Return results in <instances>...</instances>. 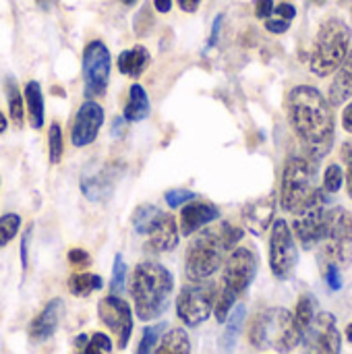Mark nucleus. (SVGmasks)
Segmentation results:
<instances>
[{
	"mask_svg": "<svg viewBox=\"0 0 352 354\" xmlns=\"http://www.w3.org/2000/svg\"><path fill=\"white\" fill-rule=\"evenodd\" d=\"M286 108L290 127L301 141L303 153L313 162H322L330 153L336 137L332 104L317 87L297 85L288 93Z\"/></svg>",
	"mask_w": 352,
	"mask_h": 354,
	"instance_id": "1",
	"label": "nucleus"
},
{
	"mask_svg": "<svg viewBox=\"0 0 352 354\" xmlns=\"http://www.w3.org/2000/svg\"><path fill=\"white\" fill-rule=\"evenodd\" d=\"M241 239L243 230L232 226L230 222H220L218 226L205 228L187 251V278L193 282H201L214 276L224 263V255L232 251Z\"/></svg>",
	"mask_w": 352,
	"mask_h": 354,
	"instance_id": "2",
	"label": "nucleus"
},
{
	"mask_svg": "<svg viewBox=\"0 0 352 354\" xmlns=\"http://www.w3.org/2000/svg\"><path fill=\"white\" fill-rule=\"evenodd\" d=\"M174 290L172 274L154 261H143L135 268L131 278V297L135 301V315L141 322L160 319L170 305Z\"/></svg>",
	"mask_w": 352,
	"mask_h": 354,
	"instance_id": "3",
	"label": "nucleus"
},
{
	"mask_svg": "<svg viewBox=\"0 0 352 354\" xmlns=\"http://www.w3.org/2000/svg\"><path fill=\"white\" fill-rule=\"evenodd\" d=\"M303 340V332L288 309L270 307L255 315L249 342L257 351H276V353H293Z\"/></svg>",
	"mask_w": 352,
	"mask_h": 354,
	"instance_id": "4",
	"label": "nucleus"
},
{
	"mask_svg": "<svg viewBox=\"0 0 352 354\" xmlns=\"http://www.w3.org/2000/svg\"><path fill=\"white\" fill-rule=\"evenodd\" d=\"M317 168L319 162H313L305 153L290 156L286 160L282 172V191H280V203L284 212L297 214L315 199V195L319 193Z\"/></svg>",
	"mask_w": 352,
	"mask_h": 354,
	"instance_id": "5",
	"label": "nucleus"
},
{
	"mask_svg": "<svg viewBox=\"0 0 352 354\" xmlns=\"http://www.w3.org/2000/svg\"><path fill=\"white\" fill-rule=\"evenodd\" d=\"M351 50V29L344 21L332 17L322 23L315 46L311 52L309 68L317 77H328L336 73Z\"/></svg>",
	"mask_w": 352,
	"mask_h": 354,
	"instance_id": "6",
	"label": "nucleus"
},
{
	"mask_svg": "<svg viewBox=\"0 0 352 354\" xmlns=\"http://www.w3.org/2000/svg\"><path fill=\"white\" fill-rule=\"evenodd\" d=\"M319 259L326 266L349 268L352 263V214L336 205L328 212L324 236L319 241Z\"/></svg>",
	"mask_w": 352,
	"mask_h": 354,
	"instance_id": "7",
	"label": "nucleus"
},
{
	"mask_svg": "<svg viewBox=\"0 0 352 354\" xmlns=\"http://www.w3.org/2000/svg\"><path fill=\"white\" fill-rule=\"evenodd\" d=\"M112 56L102 39H93L83 50V91L89 100L102 97L110 83Z\"/></svg>",
	"mask_w": 352,
	"mask_h": 354,
	"instance_id": "8",
	"label": "nucleus"
},
{
	"mask_svg": "<svg viewBox=\"0 0 352 354\" xmlns=\"http://www.w3.org/2000/svg\"><path fill=\"white\" fill-rule=\"evenodd\" d=\"M218 290L214 284H191L185 286L176 299V315L178 319L189 326L197 328L201 326L214 311Z\"/></svg>",
	"mask_w": 352,
	"mask_h": 354,
	"instance_id": "9",
	"label": "nucleus"
},
{
	"mask_svg": "<svg viewBox=\"0 0 352 354\" xmlns=\"http://www.w3.org/2000/svg\"><path fill=\"white\" fill-rule=\"evenodd\" d=\"M328 195L324 191H319L315 195V199L305 205L301 212L295 214V220H293V230L301 243L303 249H315L324 236V230H326V222H328Z\"/></svg>",
	"mask_w": 352,
	"mask_h": 354,
	"instance_id": "10",
	"label": "nucleus"
},
{
	"mask_svg": "<svg viewBox=\"0 0 352 354\" xmlns=\"http://www.w3.org/2000/svg\"><path fill=\"white\" fill-rule=\"evenodd\" d=\"M299 263V249L295 236L284 220H274L270 236V268L278 280H288Z\"/></svg>",
	"mask_w": 352,
	"mask_h": 354,
	"instance_id": "11",
	"label": "nucleus"
},
{
	"mask_svg": "<svg viewBox=\"0 0 352 354\" xmlns=\"http://www.w3.org/2000/svg\"><path fill=\"white\" fill-rule=\"evenodd\" d=\"M255 276H257L255 253L247 247L232 249V253L228 255L226 266H224V278H222V290L220 292H224L237 301L251 286Z\"/></svg>",
	"mask_w": 352,
	"mask_h": 354,
	"instance_id": "12",
	"label": "nucleus"
},
{
	"mask_svg": "<svg viewBox=\"0 0 352 354\" xmlns=\"http://www.w3.org/2000/svg\"><path fill=\"white\" fill-rule=\"evenodd\" d=\"M98 315L100 322L116 336L118 348H127L131 334H133V311L127 301H122L116 295H110L98 303Z\"/></svg>",
	"mask_w": 352,
	"mask_h": 354,
	"instance_id": "13",
	"label": "nucleus"
},
{
	"mask_svg": "<svg viewBox=\"0 0 352 354\" xmlns=\"http://www.w3.org/2000/svg\"><path fill=\"white\" fill-rule=\"evenodd\" d=\"M124 166L118 162H108L95 170H85L81 176V193L93 203H104L114 195L116 183L122 178Z\"/></svg>",
	"mask_w": 352,
	"mask_h": 354,
	"instance_id": "14",
	"label": "nucleus"
},
{
	"mask_svg": "<svg viewBox=\"0 0 352 354\" xmlns=\"http://www.w3.org/2000/svg\"><path fill=\"white\" fill-rule=\"evenodd\" d=\"M305 354H340V332L332 313H317L303 332Z\"/></svg>",
	"mask_w": 352,
	"mask_h": 354,
	"instance_id": "15",
	"label": "nucleus"
},
{
	"mask_svg": "<svg viewBox=\"0 0 352 354\" xmlns=\"http://www.w3.org/2000/svg\"><path fill=\"white\" fill-rule=\"evenodd\" d=\"M104 124V108L95 102V100H85L75 118H73V127H71V143L75 147H87L91 145Z\"/></svg>",
	"mask_w": 352,
	"mask_h": 354,
	"instance_id": "16",
	"label": "nucleus"
},
{
	"mask_svg": "<svg viewBox=\"0 0 352 354\" xmlns=\"http://www.w3.org/2000/svg\"><path fill=\"white\" fill-rule=\"evenodd\" d=\"M274 216H276V193H268L259 199H253L243 207V222L257 236L268 232V228L274 224Z\"/></svg>",
	"mask_w": 352,
	"mask_h": 354,
	"instance_id": "17",
	"label": "nucleus"
},
{
	"mask_svg": "<svg viewBox=\"0 0 352 354\" xmlns=\"http://www.w3.org/2000/svg\"><path fill=\"white\" fill-rule=\"evenodd\" d=\"M62 315H64V303H62V299H52V301H50V303L31 319L29 330H27V332H29V338H31L33 342H46V340H50V338L56 334Z\"/></svg>",
	"mask_w": 352,
	"mask_h": 354,
	"instance_id": "18",
	"label": "nucleus"
},
{
	"mask_svg": "<svg viewBox=\"0 0 352 354\" xmlns=\"http://www.w3.org/2000/svg\"><path fill=\"white\" fill-rule=\"evenodd\" d=\"M218 218H220L218 205H214L212 201L191 199V201L185 203V207L180 212V232L185 236H191L193 232H197L199 228L212 224Z\"/></svg>",
	"mask_w": 352,
	"mask_h": 354,
	"instance_id": "19",
	"label": "nucleus"
},
{
	"mask_svg": "<svg viewBox=\"0 0 352 354\" xmlns=\"http://www.w3.org/2000/svg\"><path fill=\"white\" fill-rule=\"evenodd\" d=\"M149 241H147V249L156 251V253H166V251H174L178 247V226L176 220L168 214H162L160 220L154 224V228L147 232Z\"/></svg>",
	"mask_w": 352,
	"mask_h": 354,
	"instance_id": "20",
	"label": "nucleus"
},
{
	"mask_svg": "<svg viewBox=\"0 0 352 354\" xmlns=\"http://www.w3.org/2000/svg\"><path fill=\"white\" fill-rule=\"evenodd\" d=\"M352 97V48L349 50L346 58L342 64L336 68V77L330 85V104L332 106H342L346 100Z\"/></svg>",
	"mask_w": 352,
	"mask_h": 354,
	"instance_id": "21",
	"label": "nucleus"
},
{
	"mask_svg": "<svg viewBox=\"0 0 352 354\" xmlns=\"http://www.w3.org/2000/svg\"><path fill=\"white\" fill-rule=\"evenodd\" d=\"M149 60H151V56H149V50H147L145 46H133V48L122 50V52L118 54L116 64H118V71H120L124 77L137 79V77L143 75V71L147 68Z\"/></svg>",
	"mask_w": 352,
	"mask_h": 354,
	"instance_id": "22",
	"label": "nucleus"
},
{
	"mask_svg": "<svg viewBox=\"0 0 352 354\" xmlns=\"http://www.w3.org/2000/svg\"><path fill=\"white\" fill-rule=\"evenodd\" d=\"M151 114V104H149V95L143 89V85L133 83L129 89V100L122 112V118L127 122H141Z\"/></svg>",
	"mask_w": 352,
	"mask_h": 354,
	"instance_id": "23",
	"label": "nucleus"
},
{
	"mask_svg": "<svg viewBox=\"0 0 352 354\" xmlns=\"http://www.w3.org/2000/svg\"><path fill=\"white\" fill-rule=\"evenodd\" d=\"M25 108L29 112V120L33 129H41L44 120H46V108H44V93H41V85L37 81H29L25 85Z\"/></svg>",
	"mask_w": 352,
	"mask_h": 354,
	"instance_id": "24",
	"label": "nucleus"
},
{
	"mask_svg": "<svg viewBox=\"0 0 352 354\" xmlns=\"http://www.w3.org/2000/svg\"><path fill=\"white\" fill-rule=\"evenodd\" d=\"M228 315H230V317H226V330H224V334H222V338H220V346H222L224 354L232 353V348H234V344H237V340H239V334H241V330H243L247 309H245V305H239V307H234L232 313H228Z\"/></svg>",
	"mask_w": 352,
	"mask_h": 354,
	"instance_id": "25",
	"label": "nucleus"
},
{
	"mask_svg": "<svg viewBox=\"0 0 352 354\" xmlns=\"http://www.w3.org/2000/svg\"><path fill=\"white\" fill-rule=\"evenodd\" d=\"M154 354H191V340L185 330L174 328L160 338V344Z\"/></svg>",
	"mask_w": 352,
	"mask_h": 354,
	"instance_id": "26",
	"label": "nucleus"
},
{
	"mask_svg": "<svg viewBox=\"0 0 352 354\" xmlns=\"http://www.w3.org/2000/svg\"><path fill=\"white\" fill-rule=\"evenodd\" d=\"M66 286H68V292L75 295V297H89L95 290H102L104 288V280L98 274L83 272V274L71 276L68 282H66Z\"/></svg>",
	"mask_w": 352,
	"mask_h": 354,
	"instance_id": "27",
	"label": "nucleus"
},
{
	"mask_svg": "<svg viewBox=\"0 0 352 354\" xmlns=\"http://www.w3.org/2000/svg\"><path fill=\"white\" fill-rule=\"evenodd\" d=\"M4 89H6L10 120H12L17 127H21V124H23V114H25V100H23V93L19 91V85H17L15 77H6V79H4Z\"/></svg>",
	"mask_w": 352,
	"mask_h": 354,
	"instance_id": "28",
	"label": "nucleus"
},
{
	"mask_svg": "<svg viewBox=\"0 0 352 354\" xmlns=\"http://www.w3.org/2000/svg\"><path fill=\"white\" fill-rule=\"evenodd\" d=\"M162 214H164V212H162L160 207L151 205V203L139 205V207L135 209V214H133V228H135V232H137V234H147V232L154 228V224L160 220Z\"/></svg>",
	"mask_w": 352,
	"mask_h": 354,
	"instance_id": "29",
	"label": "nucleus"
},
{
	"mask_svg": "<svg viewBox=\"0 0 352 354\" xmlns=\"http://www.w3.org/2000/svg\"><path fill=\"white\" fill-rule=\"evenodd\" d=\"M79 353L77 354H108L112 351V342L106 334H93L91 338H85V336H79L75 340Z\"/></svg>",
	"mask_w": 352,
	"mask_h": 354,
	"instance_id": "30",
	"label": "nucleus"
},
{
	"mask_svg": "<svg viewBox=\"0 0 352 354\" xmlns=\"http://www.w3.org/2000/svg\"><path fill=\"white\" fill-rule=\"evenodd\" d=\"M168 330V326L162 322V324H156L151 328H145L143 330V338L139 342V348H137V354H154L158 344H160V338L164 336V332Z\"/></svg>",
	"mask_w": 352,
	"mask_h": 354,
	"instance_id": "31",
	"label": "nucleus"
},
{
	"mask_svg": "<svg viewBox=\"0 0 352 354\" xmlns=\"http://www.w3.org/2000/svg\"><path fill=\"white\" fill-rule=\"evenodd\" d=\"M315 299L311 295H303L297 303V313H295V319L301 328V332H305L309 328V324L313 322V317L317 315V309H315Z\"/></svg>",
	"mask_w": 352,
	"mask_h": 354,
	"instance_id": "32",
	"label": "nucleus"
},
{
	"mask_svg": "<svg viewBox=\"0 0 352 354\" xmlns=\"http://www.w3.org/2000/svg\"><path fill=\"white\" fill-rule=\"evenodd\" d=\"M48 153H50V164H60L64 156V137L60 124H52L48 131Z\"/></svg>",
	"mask_w": 352,
	"mask_h": 354,
	"instance_id": "33",
	"label": "nucleus"
},
{
	"mask_svg": "<svg viewBox=\"0 0 352 354\" xmlns=\"http://www.w3.org/2000/svg\"><path fill=\"white\" fill-rule=\"evenodd\" d=\"M21 228V216L19 214H4L0 216V249H4Z\"/></svg>",
	"mask_w": 352,
	"mask_h": 354,
	"instance_id": "34",
	"label": "nucleus"
},
{
	"mask_svg": "<svg viewBox=\"0 0 352 354\" xmlns=\"http://www.w3.org/2000/svg\"><path fill=\"white\" fill-rule=\"evenodd\" d=\"M124 282H127V263L122 259V255L118 253L114 257V268H112V280H110V290L112 295H118L124 290Z\"/></svg>",
	"mask_w": 352,
	"mask_h": 354,
	"instance_id": "35",
	"label": "nucleus"
},
{
	"mask_svg": "<svg viewBox=\"0 0 352 354\" xmlns=\"http://www.w3.org/2000/svg\"><path fill=\"white\" fill-rule=\"evenodd\" d=\"M344 183V172L338 164H332L326 168V174H324V193H336L340 191Z\"/></svg>",
	"mask_w": 352,
	"mask_h": 354,
	"instance_id": "36",
	"label": "nucleus"
},
{
	"mask_svg": "<svg viewBox=\"0 0 352 354\" xmlns=\"http://www.w3.org/2000/svg\"><path fill=\"white\" fill-rule=\"evenodd\" d=\"M164 199H166V203H168L170 207H180V205H185L187 201L195 199V193L189 191V189H170V191L164 193Z\"/></svg>",
	"mask_w": 352,
	"mask_h": 354,
	"instance_id": "37",
	"label": "nucleus"
},
{
	"mask_svg": "<svg viewBox=\"0 0 352 354\" xmlns=\"http://www.w3.org/2000/svg\"><path fill=\"white\" fill-rule=\"evenodd\" d=\"M31 232H33V224H29V226L25 228V232L21 234V247H19V251H21V268H23V270H27V266H29V243H31Z\"/></svg>",
	"mask_w": 352,
	"mask_h": 354,
	"instance_id": "38",
	"label": "nucleus"
},
{
	"mask_svg": "<svg viewBox=\"0 0 352 354\" xmlns=\"http://www.w3.org/2000/svg\"><path fill=\"white\" fill-rule=\"evenodd\" d=\"M66 259H68V263H71L73 268H85V266L91 263V257H89L87 251H83V249H71V251L66 253Z\"/></svg>",
	"mask_w": 352,
	"mask_h": 354,
	"instance_id": "39",
	"label": "nucleus"
},
{
	"mask_svg": "<svg viewBox=\"0 0 352 354\" xmlns=\"http://www.w3.org/2000/svg\"><path fill=\"white\" fill-rule=\"evenodd\" d=\"M326 282L332 290H340L342 288V274L340 268L336 266H326Z\"/></svg>",
	"mask_w": 352,
	"mask_h": 354,
	"instance_id": "40",
	"label": "nucleus"
},
{
	"mask_svg": "<svg viewBox=\"0 0 352 354\" xmlns=\"http://www.w3.org/2000/svg\"><path fill=\"white\" fill-rule=\"evenodd\" d=\"M342 160L346 164V187H349V195L352 199V141L342 145Z\"/></svg>",
	"mask_w": 352,
	"mask_h": 354,
	"instance_id": "41",
	"label": "nucleus"
},
{
	"mask_svg": "<svg viewBox=\"0 0 352 354\" xmlns=\"http://www.w3.org/2000/svg\"><path fill=\"white\" fill-rule=\"evenodd\" d=\"M288 27H290V21H284V19H280V17H270V19H266V29H268L270 33H286Z\"/></svg>",
	"mask_w": 352,
	"mask_h": 354,
	"instance_id": "42",
	"label": "nucleus"
},
{
	"mask_svg": "<svg viewBox=\"0 0 352 354\" xmlns=\"http://www.w3.org/2000/svg\"><path fill=\"white\" fill-rule=\"evenodd\" d=\"M272 15H276V17H280L284 21H293L297 17V8L293 4H288V2H282L278 6H274V12Z\"/></svg>",
	"mask_w": 352,
	"mask_h": 354,
	"instance_id": "43",
	"label": "nucleus"
},
{
	"mask_svg": "<svg viewBox=\"0 0 352 354\" xmlns=\"http://www.w3.org/2000/svg\"><path fill=\"white\" fill-rule=\"evenodd\" d=\"M274 12V0H257L255 2V17L257 19H270Z\"/></svg>",
	"mask_w": 352,
	"mask_h": 354,
	"instance_id": "44",
	"label": "nucleus"
},
{
	"mask_svg": "<svg viewBox=\"0 0 352 354\" xmlns=\"http://www.w3.org/2000/svg\"><path fill=\"white\" fill-rule=\"evenodd\" d=\"M124 131H127V120H124L122 116H116V118L112 120V129H110V135H112L114 139H120V137L124 135Z\"/></svg>",
	"mask_w": 352,
	"mask_h": 354,
	"instance_id": "45",
	"label": "nucleus"
},
{
	"mask_svg": "<svg viewBox=\"0 0 352 354\" xmlns=\"http://www.w3.org/2000/svg\"><path fill=\"white\" fill-rule=\"evenodd\" d=\"M222 21H224V15H218L214 19V25H212V35H210V41H207V48H214L216 41H218V35H220V29H222Z\"/></svg>",
	"mask_w": 352,
	"mask_h": 354,
	"instance_id": "46",
	"label": "nucleus"
},
{
	"mask_svg": "<svg viewBox=\"0 0 352 354\" xmlns=\"http://www.w3.org/2000/svg\"><path fill=\"white\" fill-rule=\"evenodd\" d=\"M176 2L185 12H195L199 8V4H201V0H176Z\"/></svg>",
	"mask_w": 352,
	"mask_h": 354,
	"instance_id": "47",
	"label": "nucleus"
},
{
	"mask_svg": "<svg viewBox=\"0 0 352 354\" xmlns=\"http://www.w3.org/2000/svg\"><path fill=\"white\" fill-rule=\"evenodd\" d=\"M342 124H344V129L352 133V102L344 108V112H342Z\"/></svg>",
	"mask_w": 352,
	"mask_h": 354,
	"instance_id": "48",
	"label": "nucleus"
},
{
	"mask_svg": "<svg viewBox=\"0 0 352 354\" xmlns=\"http://www.w3.org/2000/svg\"><path fill=\"white\" fill-rule=\"evenodd\" d=\"M154 6L158 12H168L172 8V0H154Z\"/></svg>",
	"mask_w": 352,
	"mask_h": 354,
	"instance_id": "49",
	"label": "nucleus"
},
{
	"mask_svg": "<svg viewBox=\"0 0 352 354\" xmlns=\"http://www.w3.org/2000/svg\"><path fill=\"white\" fill-rule=\"evenodd\" d=\"M6 129H8V120H6V116L2 114V110H0V135H2Z\"/></svg>",
	"mask_w": 352,
	"mask_h": 354,
	"instance_id": "50",
	"label": "nucleus"
},
{
	"mask_svg": "<svg viewBox=\"0 0 352 354\" xmlns=\"http://www.w3.org/2000/svg\"><path fill=\"white\" fill-rule=\"evenodd\" d=\"M307 2H311V4H315V6H322V4H326V0H307Z\"/></svg>",
	"mask_w": 352,
	"mask_h": 354,
	"instance_id": "51",
	"label": "nucleus"
},
{
	"mask_svg": "<svg viewBox=\"0 0 352 354\" xmlns=\"http://www.w3.org/2000/svg\"><path fill=\"white\" fill-rule=\"evenodd\" d=\"M346 336H349V342H352V324L346 328Z\"/></svg>",
	"mask_w": 352,
	"mask_h": 354,
	"instance_id": "52",
	"label": "nucleus"
},
{
	"mask_svg": "<svg viewBox=\"0 0 352 354\" xmlns=\"http://www.w3.org/2000/svg\"><path fill=\"white\" fill-rule=\"evenodd\" d=\"M120 2H122V4H127V6H133V4H135L137 0H120Z\"/></svg>",
	"mask_w": 352,
	"mask_h": 354,
	"instance_id": "53",
	"label": "nucleus"
},
{
	"mask_svg": "<svg viewBox=\"0 0 352 354\" xmlns=\"http://www.w3.org/2000/svg\"><path fill=\"white\" fill-rule=\"evenodd\" d=\"M35 2H44V0H35Z\"/></svg>",
	"mask_w": 352,
	"mask_h": 354,
	"instance_id": "54",
	"label": "nucleus"
}]
</instances>
